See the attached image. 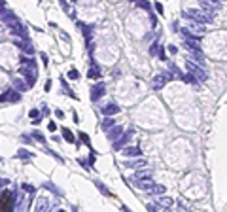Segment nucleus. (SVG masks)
Listing matches in <instances>:
<instances>
[{
	"mask_svg": "<svg viewBox=\"0 0 227 212\" xmlns=\"http://www.w3.org/2000/svg\"><path fill=\"white\" fill-rule=\"evenodd\" d=\"M49 131H57V123L51 121V123H49Z\"/></svg>",
	"mask_w": 227,
	"mask_h": 212,
	"instance_id": "26",
	"label": "nucleus"
},
{
	"mask_svg": "<svg viewBox=\"0 0 227 212\" xmlns=\"http://www.w3.org/2000/svg\"><path fill=\"white\" fill-rule=\"evenodd\" d=\"M142 151H140V148H136V146H127V148H123V155L125 157H136V155H140Z\"/></svg>",
	"mask_w": 227,
	"mask_h": 212,
	"instance_id": "6",
	"label": "nucleus"
},
{
	"mask_svg": "<svg viewBox=\"0 0 227 212\" xmlns=\"http://www.w3.org/2000/svg\"><path fill=\"white\" fill-rule=\"evenodd\" d=\"M216 2H225V0H216Z\"/></svg>",
	"mask_w": 227,
	"mask_h": 212,
	"instance_id": "31",
	"label": "nucleus"
},
{
	"mask_svg": "<svg viewBox=\"0 0 227 212\" xmlns=\"http://www.w3.org/2000/svg\"><path fill=\"white\" fill-rule=\"evenodd\" d=\"M167 80H169V74H157L153 78V83H151V85H153L155 89H157V87H163V83H165Z\"/></svg>",
	"mask_w": 227,
	"mask_h": 212,
	"instance_id": "7",
	"label": "nucleus"
},
{
	"mask_svg": "<svg viewBox=\"0 0 227 212\" xmlns=\"http://www.w3.org/2000/svg\"><path fill=\"white\" fill-rule=\"evenodd\" d=\"M169 51H170V53H176L178 49H176V47H174V46H169Z\"/></svg>",
	"mask_w": 227,
	"mask_h": 212,
	"instance_id": "28",
	"label": "nucleus"
},
{
	"mask_svg": "<svg viewBox=\"0 0 227 212\" xmlns=\"http://www.w3.org/2000/svg\"><path fill=\"white\" fill-rule=\"evenodd\" d=\"M97 187H98V189H100V191H102V193H104V195H110V191H108V189H106V187H104V186H102V184H100V182H97Z\"/></svg>",
	"mask_w": 227,
	"mask_h": 212,
	"instance_id": "20",
	"label": "nucleus"
},
{
	"mask_svg": "<svg viewBox=\"0 0 227 212\" xmlns=\"http://www.w3.org/2000/svg\"><path fill=\"white\" fill-rule=\"evenodd\" d=\"M102 95H104V85H97V87H93V95H91V99H93V101H97L98 97H102Z\"/></svg>",
	"mask_w": 227,
	"mask_h": 212,
	"instance_id": "10",
	"label": "nucleus"
},
{
	"mask_svg": "<svg viewBox=\"0 0 227 212\" xmlns=\"http://www.w3.org/2000/svg\"><path fill=\"white\" fill-rule=\"evenodd\" d=\"M127 167H131V169H133V167H144L146 165V159H140V161H134V163H125Z\"/></svg>",
	"mask_w": 227,
	"mask_h": 212,
	"instance_id": "18",
	"label": "nucleus"
},
{
	"mask_svg": "<svg viewBox=\"0 0 227 212\" xmlns=\"http://www.w3.org/2000/svg\"><path fill=\"white\" fill-rule=\"evenodd\" d=\"M134 2H140V0H134Z\"/></svg>",
	"mask_w": 227,
	"mask_h": 212,
	"instance_id": "32",
	"label": "nucleus"
},
{
	"mask_svg": "<svg viewBox=\"0 0 227 212\" xmlns=\"http://www.w3.org/2000/svg\"><path fill=\"white\" fill-rule=\"evenodd\" d=\"M0 101H2V97H0Z\"/></svg>",
	"mask_w": 227,
	"mask_h": 212,
	"instance_id": "33",
	"label": "nucleus"
},
{
	"mask_svg": "<svg viewBox=\"0 0 227 212\" xmlns=\"http://www.w3.org/2000/svg\"><path fill=\"white\" fill-rule=\"evenodd\" d=\"M148 191H151V193H155V195H161L163 191H165V187H163V186H151Z\"/></svg>",
	"mask_w": 227,
	"mask_h": 212,
	"instance_id": "17",
	"label": "nucleus"
},
{
	"mask_svg": "<svg viewBox=\"0 0 227 212\" xmlns=\"http://www.w3.org/2000/svg\"><path fill=\"white\" fill-rule=\"evenodd\" d=\"M4 6V0H0V8H2Z\"/></svg>",
	"mask_w": 227,
	"mask_h": 212,
	"instance_id": "30",
	"label": "nucleus"
},
{
	"mask_svg": "<svg viewBox=\"0 0 227 212\" xmlns=\"http://www.w3.org/2000/svg\"><path fill=\"white\" fill-rule=\"evenodd\" d=\"M172 199L170 197H159L157 199V206H163V208H170V206H172Z\"/></svg>",
	"mask_w": 227,
	"mask_h": 212,
	"instance_id": "9",
	"label": "nucleus"
},
{
	"mask_svg": "<svg viewBox=\"0 0 227 212\" xmlns=\"http://www.w3.org/2000/svg\"><path fill=\"white\" fill-rule=\"evenodd\" d=\"M155 10H157V11H159V13H163V6H161V4H159V2H157V4H155Z\"/></svg>",
	"mask_w": 227,
	"mask_h": 212,
	"instance_id": "25",
	"label": "nucleus"
},
{
	"mask_svg": "<svg viewBox=\"0 0 227 212\" xmlns=\"http://www.w3.org/2000/svg\"><path fill=\"white\" fill-rule=\"evenodd\" d=\"M188 70H189V74L193 76V78H197V80H206L208 78V74H206V70L202 68V66H197L195 63H188Z\"/></svg>",
	"mask_w": 227,
	"mask_h": 212,
	"instance_id": "2",
	"label": "nucleus"
},
{
	"mask_svg": "<svg viewBox=\"0 0 227 212\" xmlns=\"http://www.w3.org/2000/svg\"><path fill=\"white\" fill-rule=\"evenodd\" d=\"M184 17H191L193 21L197 23H212L214 21V15H210L208 11H202V10H186L184 11Z\"/></svg>",
	"mask_w": 227,
	"mask_h": 212,
	"instance_id": "1",
	"label": "nucleus"
},
{
	"mask_svg": "<svg viewBox=\"0 0 227 212\" xmlns=\"http://www.w3.org/2000/svg\"><path fill=\"white\" fill-rule=\"evenodd\" d=\"M8 99H10V101H17L19 99V95H17V91H6V95H2V101H8Z\"/></svg>",
	"mask_w": 227,
	"mask_h": 212,
	"instance_id": "12",
	"label": "nucleus"
},
{
	"mask_svg": "<svg viewBox=\"0 0 227 212\" xmlns=\"http://www.w3.org/2000/svg\"><path fill=\"white\" fill-rule=\"evenodd\" d=\"M202 8H205V11H208L210 15L216 13V10L220 8V2H216V0H201Z\"/></svg>",
	"mask_w": 227,
	"mask_h": 212,
	"instance_id": "4",
	"label": "nucleus"
},
{
	"mask_svg": "<svg viewBox=\"0 0 227 212\" xmlns=\"http://www.w3.org/2000/svg\"><path fill=\"white\" fill-rule=\"evenodd\" d=\"M36 116H40L38 110H30V118H36Z\"/></svg>",
	"mask_w": 227,
	"mask_h": 212,
	"instance_id": "27",
	"label": "nucleus"
},
{
	"mask_svg": "<svg viewBox=\"0 0 227 212\" xmlns=\"http://www.w3.org/2000/svg\"><path fill=\"white\" fill-rule=\"evenodd\" d=\"M117 112H119L117 104H108V106L102 108V114H104V116H114V114H117Z\"/></svg>",
	"mask_w": 227,
	"mask_h": 212,
	"instance_id": "8",
	"label": "nucleus"
},
{
	"mask_svg": "<svg viewBox=\"0 0 227 212\" xmlns=\"http://www.w3.org/2000/svg\"><path fill=\"white\" fill-rule=\"evenodd\" d=\"M34 138H38V142H44V140H46V138H44V135H40V133L34 135Z\"/></svg>",
	"mask_w": 227,
	"mask_h": 212,
	"instance_id": "22",
	"label": "nucleus"
},
{
	"mask_svg": "<svg viewBox=\"0 0 227 212\" xmlns=\"http://www.w3.org/2000/svg\"><path fill=\"white\" fill-rule=\"evenodd\" d=\"M19 155H21V157H29V151H25V150H21V151H19Z\"/></svg>",
	"mask_w": 227,
	"mask_h": 212,
	"instance_id": "24",
	"label": "nucleus"
},
{
	"mask_svg": "<svg viewBox=\"0 0 227 212\" xmlns=\"http://www.w3.org/2000/svg\"><path fill=\"white\" fill-rule=\"evenodd\" d=\"M151 186H153V182H151V180H142V178H138V182H136V187H140V189H150Z\"/></svg>",
	"mask_w": 227,
	"mask_h": 212,
	"instance_id": "11",
	"label": "nucleus"
},
{
	"mask_svg": "<svg viewBox=\"0 0 227 212\" xmlns=\"http://www.w3.org/2000/svg\"><path fill=\"white\" fill-rule=\"evenodd\" d=\"M63 137H65V140H68L70 144H72V142L76 140V138H74V135H72V133H70V131H68V129H63Z\"/></svg>",
	"mask_w": 227,
	"mask_h": 212,
	"instance_id": "15",
	"label": "nucleus"
},
{
	"mask_svg": "<svg viewBox=\"0 0 227 212\" xmlns=\"http://www.w3.org/2000/svg\"><path fill=\"white\" fill-rule=\"evenodd\" d=\"M70 78H72V80H78V72H76V70H70Z\"/></svg>",
	"mask_w": 227,
	"mask_h": 212,
	"instance_id": "23",
	"label": "nucleus"
},
{
	"mask_svg": "<svg viewBox=\"0 0 227 212\" xmlns=\"http://www.w3.org/2000/svg\"><path fill=\"white\" fill-rule=\"evenodd\" d=\"M112 125H114V121H112V119H110V118H106L104 121H102V127H104V129H110V127H112Z\"/></svg>",
	"mask_w": 227,
	"mask_h": 212,
	"instance_id": "19",
	"label": "nucleus"
},
{
	"mask_svg": "<svg viewBox=\"0 0 227 212\" xmlns=\"http://www.w3.org/2000/svg\"><path fill=\"white\" fill-rule=\"evenodd\" d=\"M121 133H123L121 127H115V129H112V131L108 133V138H112V140H117V137H121Z\"/></svg>",
	"mask_w": 227,
	"mask_h": 212,
	"instance_id": "13",
	"label": "nucleus"
},
{
	"mask_svg": "<svg viewBox=\"0 0 227 212\" xmlns=\"http://www.w3.org/2000/svg\"><path fill=\"white\" fill-rule=\"evenodd\" d=\"M87 76H89L91 80H98V78H100V72H98L97 68H91L89 72H87Z\"/></svg>",
	"mask_w": 227,
	"mask_h": 212,
	"instance_id": "16",
	"label": "nucleus"
},
{
	"mask_svg": "<svg viewBox=\"0 0 227 212\" xmlns=\"http://www.w3.org/2000/svg\"><path fill=\"white\" fill-rule=\"evenodd\" d=\"M23 187H25L27 191H34V187H32V186H27V184H25V186H23Z\"/></svg>",
	"mask_w": 227,
	"mask_h": 212,
	"instance_id": "29",
	"label": "nucleus"
},
{
	"mask_svg": "<svg viewBox=\"0 0 227 212\" xmlns=\"http://www.w3.org/2000/svg\"><path fill=\"white\" fill-rule=\"evenodd\" d=\"M186 30H188L191 36H202L205 34V27H199V25H195V23H189V27Z\"/></svg>",
	"mask_w": 227,
	"mask_h": 212,
	"instance_id": "5",
	"label": "nucleus"
},
{
	"mask_svg": "<svg viewBox=\"0 0 227 212\" xmlns=\"http://www.w3.org/2000/svg\"><path fill=\"white\" fill-rule=\"evenodd\" d=\"M13 85L17 87V89L21 91V93H23V91H27V87H29V83L21 82V80H19V78H13Z\"/></svg>",
	"mask_w": 227,
	"mask_h": 212,
	"instance_id": "14",
	"label": "nucleus"
},
{
	"mask_svg": "<svg viewBox=\"0 0 227 212\" xmlns=\"http://www.w3.org/2000/svg\"><path fill=\"white\" fill-rule=\"evenodd\" d=\"M79 138H82V142H85V144H89V137H87V135H83V133H79Z\"/></svg>",
	"mask_w": 227,
	"mask_h": 212,
	"instance_id": "21",
	"label": "nucleus"
},
{
	"mask_svg": "<svg viewBox=\"0 0 227 212\" xmlns=\"http://www.w3.org/2000/svg\"><path fill=\"white\" fill-rule=\"evenodd\" d=\"M0 208H2V210L13 208V193H11V191H4V193H2V201H0Z\"/></svg>",
	"mask_w": 227,
	"mask_h": 212,
	"instance_id": "3",
	"label": "nucleus"
}]
</instances>
